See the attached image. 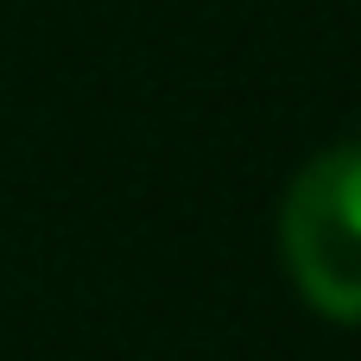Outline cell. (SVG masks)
I'll use <instances>...</instances> for the list:
<instances>
[{
    "label": "cell",
    "mask_w": 361,
    "mask_h": 361,
    "mask_svg": "<svg viewBox=\"0 0 361 361\" xmlns=\"http://www.w3.org/2000/svg\"><path fill=\"white\" fill-rule=\"evenodd\" d=\"M279 247L305 305L330 324H361V140L317 152L279 209Z\"/></svg>",
    "instance_id": "1"
}]
</instances>
